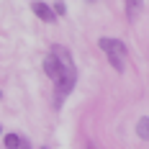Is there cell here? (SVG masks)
Listing matches in <instances>:
<instances>
[{
    "label": "cell",
    "mask_w": 149,
    "mask_h": 149,
    "mask_svg": "<svg viewBox=\"0 0 149 149\" xmlns=\"http://www.w3.org/2000/svg\"><path fill=\"white\" fill-rule=\"evenodd\" d=\"M44 72L49 74L54 82H59V74H62V72H59V62H57V57H54V54H49V57L44 59Z\"/></svg>",
    "instance_id": "277c9868"
},
{
    "label": "cell",
    "mask_w": 149,
    "mask_h": 149,
    "mask_svg": "<svg viewBox=\"0 0 149 149\" xmlns=\"http://www.w3.org/2000/svg\"><path fill=\"white\" fill-rule=\"evenodd\" d=\"M139 8H141V3L139 0H131V3H126V10H129V18L134 21V15L139 13Z\"/></svg>",
    "instance_id": "52a82bcc"
},
{
    "label": "cell",
    "mask_w": 149,
    "mask_h": 149,
    "mask_svg": "<svg viewBox=\"0 0 149 149\" xmlns=\"http://www.w3.org/2000/svg\"><path fill=\"white\" fill-rule=\"evenodd\" d=\"M136 134L141 136V139H149V118L147 116L139 118V123H136Z\"/></svg>",
    "instance_id": "5b68a950"
},
{
    "label": "cell",
    "mask_w": 149,
    "mask_h": 149,
    "mask_svg": "<svg viewBox=\"0 0 149 149\" xmlns=\"http://www.w3.org/2000/svg\"><path fill=\"white\" fill-rule=\"evenodd\" d=\"M3 144H5V149H21V136L18 134H5Z\"/></svg>",
    "instance_id": "8992f818"
},
{
    "label": "cell",
    "mask_w": 149,
    "mask_h": 149,
    "mask_svg": "<svg viewBox=\"0 0 149 149\" xmlns=\"http://www.w3.org/2000/svg\"><path fill=\"white\" fill-rule=\"evenodd\" d=\"M98 46L105 52V57H108V62H111V67H113L116 72H123V67H126V46H123V41L103 36V39L98 41Z\"/></svg>",
    "instance_id": "7a4b0ae2"
},
{
    "label": "cell",
    "mask_w": 149,
    "mask_h": 149,
    "mask_svg": "<svg viewBox=\"0 0 149 149\" xmlns=\"http://www.w3.org/2000/svg\"><path fill=\"white\" fill-rule=\"evenodd\" d=\"M49 8H52V13H54V15H64V13H67V5H64V3H52Z\"/></svg>",
    "instance_id": "ba28073f"
},
{
    "label": "cell",
    "mask_w": 149,
    "mask_h": 149,
    "mask_svg": "<svg viewBox=\"0 0 149 149\" xmlns=\"http://www.w3.org/2000/svg\"><path fill=\"white\" fill-rule=\"evenodd\" d=\"M31 10L39 15L41 21H46V23H54L57 21V15L52 13V8H49V3H31Z\"/></svg>",
    "instance_id": "3957f363"
},
{
    "label": "cell",
    "mask_w": 149,
    "mask_h": 149,
    "mask_svg": "<svg viewBox=\"0 0 149 149\" xmlns=\"http://www.w3.org/2000/svg\"><path fill=\"white\" fill-rule=\"evenodd\" d=\"M52 54L57 57L59 62V82H57V105L62 103V98H67L72 93L74 82H77V70H74V62H72V54L64 49V46H54Z\"/></svg>",
    "instance_id": "6da1fadb"
}]
</instances>
